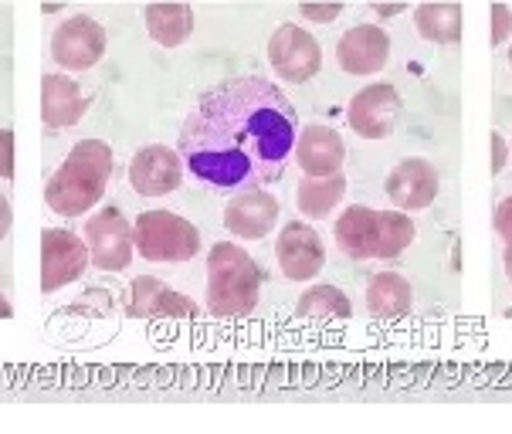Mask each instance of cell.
Instances as JSON below:
<instances>
[{
    "mask_svg": "<svg viewBox=\"0 0 512 434\" xmlns=\"http://www.w3.org/2000/svg\"><path fill=\"white\" fill-rule=\"evenodd\" d=\"M299 116L275 82L241 75L207 89L180 126V160L214 194L268 187L292 163Z\"/></svg>",
    "mask_w": 512,
    "mask_h": 434,
    "instance_id": "1",
    "label": "cell"
},
{
    "mask_svg": "<svg viewBox=\"0 0 512 434\" xmlns=\"http://www.w3.org/2000/svg\"><path fill=\"white\" fill-rule=\"evenodd\" d=\"M112 177V150L102 140H82L72 146L65 163L45 187V201L55 214L82 217L102 201Z\"/></svg>",
    "mask_w": 512,
    "mask_h": 434,
    "instance_id": "2",
    "label": "cell"
},
{
    "mask_svg": "<svg viewBox=\"0 0 512 434\" xmlns=\"http://www.w3.org/2000/svg\"><path fill=\"white\" fill-rule=\"evenodd\" d=\"M262 268L245 248L218 241L207 255V312L218 319L251 316L262 299Z\"/></svg>",
    "mask_w": 512,
    "mask_h": 434,
    "instance_id": "3",
    "label": "cell"
},
{
    "mask_svg": "<svg viewBox=\"0 0 512 434\" xmlns=\"http://www.w3.org/2000/svg\"><path fill=\"white\" fill-rule=\"evenodd\" d=\"M336 245L353 262L367 258H401L414 241V221L404 211H373L353 204L333 224Z\"/></svg>",
    "mask_w": 512,
    "mask_h": 434,
    "instance_id": "4",
    "label": "cell"
},
{
    "mask_svg": "<svg viewBox=\"0 0 512 434\" xmlns=\"http://www.w3.org/2000/svg\"><path fill=\"white\" fill-rule=\"evenodd\" d=\"M136 251L146 262H190L201 255V231L173 211H143L133 224Z\"/></svg>",
    "mask_w": 512,
    "mask_h": 434,
    "instance_id": "5",
    "label": "cell"
},
{
    "mask_svg": "<svg viewBox=\"0 0 512 434\" xmlns=\"http://www.w3.org/2000/svg\"><path fill=\"white\" fill-rule=\"evenodd\" d=\"M106 55V28L95 17L75 14L51 34V58L62 72H89Z\"/></svg>",
    "mask_w": 512,
    "mask_h": 434,
    "instance_id": "6",
    "label": "cell"
},
{
    "mask_svg": "<svg viewBox=\"0 0 512 434\" xmlns=\"http://www.w3.org/2000/svg\"><path fill=\"white\" fill-rule=\"evenodd\" d=\"M85 245H89V255L99 272H123L136 251L133 224L116 207H102L99 214L85 221Z\"/></svg>",
    "mask_w": 512,
    "mask_h": 434,
    "instance_id": "7",
    "label": "cell"
},
{
    "mask_svg": "<svg viewBox=\"0 0 512 434\" xmlns=\"http://www.w3.org/2000/svg\"><path fill=\"white\" fill-rule=\"evenodd\" d=\"M268 62H272L275 75L282 82L302 85L323 68V48L312 38L306 28L299 24H282L275 28V34L268 38Z\"/></svg>",
    "mask_w": 512,
    "mask_h": 434,
    "instance_id": "8",
    "label": "cell"
},
{
    "mask_svg": "<svg viewBox=\"0 0 512 434\" xmlns=\"http://www.w3.org/2000/svg\"><path fill=\"white\" fill-rule=\"evenodd\" d=\"M89 262V245L78 234L65 228H48L41 234V292L51 295L65 289L68 282H78Z\"/></svg>",
    "mask_w": 512,
    "mask_h": 434,
    "instance_id": "9",
    "label": "cell"
},
{
    "mask_svg": "<svg viewBox=\"0 0 512 434\" xmlns=\"http://www.w3.org/2000/svg\"><path fill=\"white\" fill-rule=\"evenodd\" d=\"M401 92L390 82H373L367 89H360L346 106V119H350V129L360 133L363 140H387L394 133L397 119H401Z\"/></svg>",
    "mask_w": 512,
    "mask_h": 434,
    "instance_id": "10",
    "label": "cell"
},
{
    "mask_svg": "<svg viewBox=\"0 0 512 434\" xmlns=\"http://www.w3.org/2000/svg\"><path fill=\"white\" fill-rule=\"evenodd\" d=\"M275 262H279L282 275L292 282H309L323 272L326 265V245L312 224L306 221H289L275 241Z\"/></svg>",
    "mask_w": 512,
    "mask_h": 434,
    "instance_id": "11",
    "label": "cell"
},
{
    "mask_svg": "<svg viewBox=\"0 0 512 434\" xmlns=\"http://www.w3.org/2000/svg\"><path fill=\"white\" fill-rule=\"evenodd\" d=\"M180 177H184L180 153L160 143L143 146L129 163V184L140 197H167L180 187Z\"/></svg>",
    "mask_w": 512,
    "mask_h": 434,
    "instance_id": "12",
    "label": "cell"
},
{
    "mask_svg": "<svg viewBox=\"0 0 512 434\" xmlns=\"http://www.w3.org/2000/svg\"><path fill=\"white\" fill-rule=\"evenodd\" d=\"M438 170L431 167L421 156H411V160H401L394 170L387 173V197L397 211H424V207L435 204L438 197Z\"/></svg>",
    "mask_w": 512,
    "mask_h": 434,
    "instance_id": "13",
    "label": "cell"
},
{
    "mask_svg": "<svg viewBox=\"0 0 512 434\" xmlns=\"http://www.w3.org/2000/svg\"><path fill=\"white\" fill-rule=\"evenodd\" d=\"M282 207L272 194H265L262 187L241 190V194H231L228 207H224V228H228L234 238L245 241H262L268 231L279 224Z\"/></svg>",
    "mask_w": 512,
    "mask_h": 434,
    "instance_id": "14",
    "label": "cell"
},
{
    "mask_svg": "<svg viewBox=\"0 0 512 434\" xmlns=\"http://www.w3.org/2000/svg\"><path fill=\"white\" fill-rule=\"evenodd\" d=\"M390 58V38L377 24H357L336 45V62L346 75H377Z\"/></svg>",
    "mask_w": 512,
    "mask_h": 434,
    "instance_id": "15",
    "label": "cell"
},
{
    "mask_svg": "<svg viewBox=\"0 0 512 434\" xmlns=\"http://www.w3.org/2000/svg\"><path fill=\"white\" fill-rule=\"evenodd\" d=\"M126 312L133 319H194L201 316V309L187 299L184 292H173L170 285H163L153 275H140L129 289V306Z\"/></svg>",
    "mask_w": 512,
    "mask_h": 434,
    "instance_id": "16",
    "label": "cell"
},
{
    "mask_svg": "<svg viewBox=\"0 0 512 434\" xmlns=\"http://www.w3.org/2000/svg\"><path fill=\"white\" fill-rule=\"evenodd\" d=\"M292 160L299 163L306 177H333L343 170L346 143L333 126H309L295 136Z\"/></svg>",
    "mask_w": 512,
    "mask_h": 434,
    "instance_id": "17",
    "label": "cell"
},
{
    "mask_svg": "<svg viewBox=\"0 0 512 434\" xmlns=\"http://www.w3.org/2000/svg\"><path fill=\"white\" fill-rule=\"evenodd\" d=\"M85 109H89V99L68 72L41 78V123L45 129L75 126L85 116Z\"/></svg>",
    "mask_w": 512,
    "mask_h": 434,
    "instance_id": "18",
    "label": "cell"
},
{
    "mask_svg": "<svg viewBox=\"0 0 512 434\" xmlns=\"http://www.w3.org/2000/svg\"><path fill=\"white\" fill-rule=\"evenodd\" d=\"M414 306V289L401 272H377L367 285V312L373 319H401Z\"/></svg>",
    "mask_w": 512,
    "mask_h": 434,
    "instance_id": "19",
    "label": "cell"
},
{
    "mask_svg": "<svg viewBox=\"0 0 512 434\" xmlns=\"http://www.w3.org/2000/svg\"><path fill=\"white\" fill-rule=\"evenodd\" d=\"M343 194H346L343 170L333 173V177H302V184L295 187V204H299L302 217L319 221V217H329L340 207Z\"/></svg>",
    "mask_w": 512,
    "mask_h": 434,
    "instance_id": "20",
    "label": "cell"
},
{
    "mask_svg": "<svg viewBox=\"0 0 512 434\" xmlns=\"http://www.w3.org/2000/svg\"><path fill=\"white\" fill-rule=\"evenodd\" d=\"M146 31L156 45L177 48L184 45L194 31V11L187 4H150L146 7Z\"/></svg>",
    "mask_w": 512,
    "mask_h": 434,
    "instance_id": "21",
    "label": "cell"
},
{
    "mask_svg": "<svg viewBox=\"0 0 512 434\" xmlns=\"http://www.w3.org/2000/svg\"><path fill=\"white\" fill-rule=\"evenodd\" d=\"M414 28L424 41L435 45H458L462 41V4H421L414 11Z\"/></svg>",
    "mask_w": 512,
    "mask_h": 434,
    "instance_id": "22",
    "label": "cell"
},
{
    "mask_svg": "<svg viewBox=\"0 0 512 434\" xmlns=\"http://www.w3.org/2000/svg\"><path fill=\"white\" fill-rule=\"evenodd\" d=\"M295 312L299 316H312V319H350V299H346L343 289L336 285H312L299 295L295 302Z\"/></svg>",
    "mask_w": 512,
    "mask_h": 434,
    "instance_id": "23",
    "label": "cell"
},
{
    "mask_svg": "<svg viewBox=\"0 0 512 434\" xmlns=\"http://www.w3.org/2000/svg\"><path fill=\"white\" fill-rule=\"evenodd\" d=\"M299 14L312 24H333L343 14V4L340 0H329V4H316L312 0V4H299Z\"/></svg>",
    "mask_w": 512,
    "mask_h": 434,
    "instance_id": "24",
    "label": "cell"
},
{
    "mask_svg": "<svg viewBox=\"0 0 512 434\" xmlns=\"http://www.w3.org/2000/svg\"><path fill=\"white\" fill-rule=\"evenodd\" d=\"M512 34V11L506 4H492V48H502Z\"/></svg>",
    "mask_w": 512,
    "mask_h": 434,
    "instance_id": "25",
    "label": "cell"
},
{
    "mask_svg": "<svg viewBox=\"0 0 512 434\" xmlns=\"http://www.w3.org/2000/svg\"><path fill=\"white\" fill-rule=\"evenodd\" d=\"M14 177V133L0 129V180Z\"/></svg>",
    "mask_w": 512,
    "mask_h": 434,
    "instance_id": "26",
    "label": "cell"
},
{
    "mask_svg": "<svg viewBox=\"0 0 512 434\" xmlns=\"http://www.w3.org/2000/svg\"><path fill=\"white\" fill-rule=\"evenodd\" d=\"M492 224H496V231L502 234V241L512 245V197H506V201L496 207V221Z\"/></svg>",
    "mask_w": 512,
    "mask_h": 434,
    "instance_id": "27",
    "label": "cell"
},
{
    "mask_svg": "<svg viewBox=\"0 0 512 434\" xmlns=\"http://www.w3.org/2000/svg\"><path fill=\"white\" fill-rule=\"evenodd\" d=\"M502 167H506V140L499 133H492V173L499 177Z\"/></svg>",
    "mask_w": 512,
    "mask_h": 434,
    "instance_id": "28",
    "label": "cell"
},
{
    "mask_svg": "<svg viewBox=\"0 0 512 434\" xmlns=\"http://www.w3.org/2000/svg\"><path fill=\"white\" fill-rule=\"evenodd\" d=\"M11 221H14V211H11V204H7V197L0 194V241L7 238V231H11Z\"/></svg>",
    "mask_w": 512,
    "mask_h": 434,
    "instance_id": "29",
    "label": "cell"
},
{
    "mask_svg": "<svg viewBox=\"0 0 512 434\" xmlns=\"http://www.w3.org/2000/svg\"><path fill=\"white\" fill-rule=\"evenodd\" d=\"M14 316V309H11V302L4 299V292H0V319H11Z\"/></svg>",
    "mask_w": 512,
    "mask_h": 434,
    "instance_id": "30",
    "label": "cell"
},
{
    "mask_svg": "<svg viewBox=\"0 0 512 434\" xmlns=\"http://www.w3.org/2000/svg\"><path fill=\"white\" fill-rule=\"evenodd\" d=\"M380 14H401L404 11V4H387V7H377Z\"/></svg>",
    "mask_w": 512,
    "mask_h": 434,
    "instance_id": "31",
    "label": "cell"
},
{
    "mask_svg": "<svg viewBox=\"0 0 512 434\" xmlns=\"http://www.w3.org/2000/svg\"><path fill=\"white\" fill-rule=\"evenodd\" d=\"M506 275H509V282H512V245H506Z\"/></svg>",
    "mask_w": 512,
    "mask_h": 434,
    "instance_id": "32",
    "label": "cell"
},
{
    "mask_svg": "<svg viewBox=\"0 0 512 434\" xmlns=\"http://www.w3.org/2000/svg\"><path fill=\"white\" fill-rule=\"evenodd\" d=\"M509 65H512V48H509Z\"/></svg>",
    "mask_w": 512,
    "mask_h": 434,
    "instance_id": "33",
    "label": "cell"
},
{
    "mask_svg": "<svg viewBox=\"0 0 512 434\" xmlns=\"http://www.w3.org/2000/svg\"><path fill=\"white\" fill-rule=\"evenodd\" d=\"M509 316H512V309H509Z\"/></svg>",
    "mask_w": 512,
    "mask_h": 434,
    "instance_id": "34",
    "label": "cell"
}]
</instances>
